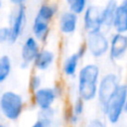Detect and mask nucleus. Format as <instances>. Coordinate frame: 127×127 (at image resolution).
Returning <instances> with one entry per match:
<instances>
[{
    "label": "nucleus",
    "instance_id": "ddd939ff",
    "mask_svg": "<svg viewBox=\"0 0 127 127\" xmlns=\"http://www.w3.org/2000/svg\"><path fill=\"white\" fill-rule=\"evenodd\" d=\"M77 26V14L72 11L65 12L61 16L60 29L64 34H71L75 31Z\"/></svg>",
    "mask_w": 127,
    "mask_h": 127
},
{
    "label": "nucleus",
    "instance_id": "bb28decb",
    "mask_svg": "<svg viewBox=\"0 0 127 127\" xmlns=\"http://www.w3.org/2000/svg\"><path fill=\"white\" fill-rule=\"evenodd\" d=\"M124 112L127 113V98H126V102H125V107H124Z\"/></svg>",
    "mask_w": 127,
    "mask_h": 127
},
{
    "label": "nucleus",
    "instance_id": "20e7f679",
    "mask_svg": "<svg viewBox=\"0 0 127 127\" xmlns=\"http://www.w3.org/2000/svg\"><path fill=\"white\" fill-rule=\"evenodd\" d=\"M119 85H120L119 77L117 76V74L113 72L106 73L100 78L98 82L97 98L101 107H103L107 103V101L118 89Z\"/></svg>",
    "mask_w": 127,
    "mask_h": 127
},
{
    "label": "nucleus",
    "instance_id": "1a4fd4ad",
    "mask_svg": "<svg viewBox=\"0 0 127 127\" xmlns=\"http://www.w3.org/2000/svg\"><path fill=\"white\" fill-rule=\"evenodd\" d=\"M112 28L117 33L127 34V0H121L118 4Z\"/></svg>",
    "mask_w": 127,
    "mask_h": 127
},
{
    "label": "nucleus",
    "instance_id": "9b49d317",
    "mask_svg": "<svg viewBox=\"0 0 127 127\" xmlns=\"http://www.w3.org/2000/svg\"><path fill=\"white\" fill-rule=\"evenodd\" d=\"M38 54H39V46H38L37 39L34 37H29L24 43L21 51L23 64H29L31 62L35 61Z\"/></svg>",
    "mask_w": 127,
    "mask_h": 127
},
{
    "label": "nucleus",
    "instance_id": "7ed1b4c3",
    "mask_svg": "<svg viewBox=\"0 0 127 127\" xmlns=\"http://www.w3.org/2000/svg\"><path fill=\"white\" fill-rule=\"evenodd\" d=\"M23 109V99L20 94L14 91H5L0 97V110L4 117L9 120H16Z\"/></svg>",
    "mask_w": 127,
    "mask_h": 127
},
{
    "label": "nucleus",
    "instance_id": "2eb2a0df",
    "mask_svg": "<svg viewBox=\"0 0 127 127\" xmlns=\"http://www.w3.org/2000/svg\"><path fill=\"white\" fill-rule=\"evenodd\" d=\"M54 59H55V56L51 51L44 50L42 52H39L38 56L36 57V59L34 61L35 65L38 69L45 70L51 66V64L54 62Z\"/></svg>",
    "mask_w": 127,
    "mask_h": 127
},
{
    "label": "nucleus",
    "instance_id": "b1692460",
    "mask_svg": "<svg viewBox=\"0 0 127 127\" xmlns=\"http://www.w3.org/2000/svg\"><path fill=\"white\" fill-rule=\"evenodd\" d=\"M89 125L92 127H102V126H104V123L101 122L99 119H93L92 121H90Z\"/></svg>",
    "mask_w": 127,
    "mask_h": 127
},
{
    "label": "nucleus",
    "instance_id": "dca6fc26",
    "mask_svg": "<svg viewBox=\"0 0 127 127\" xmlns=\"http://www.w3.org/2000/svg\"><path fill=\"white\" fill-rule=\"evenodd\" d=\"M79 60H80V57L78 56L77 53L72 54L71 56H69L65 60V62L64 64V67H63L64 72L66 75H68V76L73 75L75 73V71H76V68H77Z\"/></svg>",
    "mask_w": 127,
    "mask_h": 127
},
{
    "label": "nucleus",
    "instance_id": "423d86ee",
    "mask_svg": "<svg viewBox=\"0 0 127 127\" xmlns=\"http://www.w3.org/2000/svg\"><path fill=\"white\" fill-rule=\"evenodd\" d=\"M83 25L87 33L100 31L103 28L102 18H101V9H99L97 6H94V5L88 6L84 10Z\"/></svg>",
    "mask_w": 127,
    "mask_h": 127
},
{
    "label": "nucleus",
    "instance_id": "a878e982",
    "mask_svg": "<svg viewBox=\"0 0 127 127\" xmlns=\"http://www.w3.org/2000/svg\"><path fill=\"white\" fill-rule=\"evenodd\" d=\"M13 4H16V5H21L25 0H10Z\"/></svg>",
    "mask_w": 127,
    "mask_h": 127
},
{
    "label": "nucleus",
    "instance_id": "aec40b11",
    "mask_svg": "<svg viewBox=\"0 0 127 127\" xmlns=\"http://www.w3.org/2000/svg\"><path fill=\"white\" fill-rule=\"evenodd\" d=\"M68 4L69 11H72L75 14H81L86 9L87 0H66Z\"/></svg>",
    "mask_w": 127,
    "mask_h": 127
},
{
    "label": "nucleus",
    "instance_id": "f03ea898",
    "mask_svg": "<svg viewBox=\"0 0 127 127\" xmlns=\"http://www.w3.org/2000/svg\"><path fill=\"white\" fill-rule=\"evenodd\" d=\"M127 98V84H120L115 93L102 107L107 120L111 124L117 123L124 112L125 102Z\"/></svg>",
    "mask_w": 127,
    "mask_h": 127
},
{
    "label": "nucleus",
    "instance_id": "cd10ccee",
    "mask_svg": "<svg viewBox=\"0 0 127 127\" xmlns=\"http://www.w3.org/2000/svg\"><path fill=\"white\" fill-rule=\"evenodd\" d=\"M1 7H2V1L0 0V9H1Z\"/></svg>",
    "mask_w": 127,
    "mask_h": 127
},
{
    "label": "nucleus",
    "instance_id": "39448f33",
    "mask_svg": "<svg viewBox=\"0 0 127 127\" xmlns=\"http://www.w3.org/2000/svg\"><path fill=\"white\" fill-rule=\"evenodd\" d=\"M110 42L100 31L88 32L86 38V48L93 58H101L109 51Z\"/></svg>",
    "mask_w": 127,
    "mask_h": 127
},
{
    "label": "nucleus",
    "instance_id": "6ab92c4d",
    "mask_svg": "<svg viewBox=\"0 0 127 127\" xmlns=\"http://www.w3.org/2000/svg\"><path fill=\"white\" fill-rule=\"evenodd\" d=\"M56 12H57V8H56L55 6H51V5H42L41 8H40L39 11H38L37 16L40 17V18H42V19L51 21V19L54 17V15H55Z\"/></svg>",
    "mask_w": 127,
    "mask_h": 127
},
{
    "label": "nucleus",
    "instance_id": "0eeeda50",
    "mask_svg": "<svg viewBox=\"0 0 127 127\" xmlns=\"http://www.w3.org/2000/svg\"><path fill=\"white\" fill-rule=\"evenodd\" d=\"M127 53V35L115 33L111 37L109 45V56L113 61L121 60Z\"/></svg>",
    "mask_w": 127,
    "mask_h": 127
},
{
    "label": "nucleus",
    "instance_id": "4be33fe9",
    "mask_svg": "<svg viewBox=\"0 0 127 127\" xmlns=\"http://www.w3.org/2000/svg\"><path fill=\"white\" fill-rule=\"evenodd\" d=\"M11 39V30L10 28H0V44L10 41Z\"/></svg>",
    "mask_w": 127,
    "mask_h": 127
},
{
    "label": "nucleus",
    "instance_id": "4468645a",
    "mask_svg": "<svg viewBox=\"0 0 127 127\" xmlns=\"http://www.w3.org/2000/svg\"><path fill=\"white\" fill-rule=\"evenodd\" d=\"M50 21L42 19L38 16H36L34 20L33 25V32L35 35V38L39 41H45L48 34H49V24Z\"/></svg>",
    "mask_w": 127,
    "mask_h": 127
},
{
    "label": "nucleus",
    "instance_id": "6e6552de",
    "mask_svg": "<svg viewBox=\"0 0 127 127\" xmlns=\"http://www.w3.org/2000/svg\"><path fill=\"white\" fill-rule=\"evenodd\" d=\"M57 97V91L54 88L44 87L35 90V102L41 109L51 108Z\"/></svg>",
    "mask_w": 127,
    "mask_h": 127
},
{
    "label": "nucleus",
    "instance_id": "f3484780",
    "mask_svg": "<svg viewBox=\"0 0 127 127\" xmlns=\"http://www.w3.org/2000/svg\"><path fill=\"white\" fill-rule=\"evenodd\" d=\"M54 116V112L51 108L48 109H42L39 118L37 119V121L34 123V127H44V126H48L51 124L52 119Z\"/></svg>",
    "mask_w": 127,
    "mask_h": 127
},
{
    "label": "nucleus",
    "instance_id": "9d476101",
    "mask_svg": "<svg viewBox=\"0 0 127 127\" xmlns=\"http://www.w3.org/2000/svg\"><path fill=\"white\" fill-rule=\"evenodd\" d=\"M25 23H26V11H25V8L22 5H20V7L18 8V10L16 11V13L13 17L12 26L10 28V30H11L10 42L14 43L18 40V38L22 34Z\"/></svg>",
    "mask_w": 127,
    "mask_h": 127
},
{
    "label": "nucleus",
    "instance_id": "393cba45",
    "mask_svg": "<svg viewBox=\"0 0 127 127\" xmlns=\"http://www.w3.org/2000/svg\"><path fill=\"white\" fill-rule=\"evenodd\" d=\"M85 50H87V48H84V47H81V48L78 50L77 54H78V56H79L80 58L83 57V55H84V53H85Z\"/></svg>",
    "mask_w": 127,
    "mask_h": 127
},
{
    "label": "nucleus",
    "instance_id": "f257e3e1",
    "mask_svg": "<svg viewBox=\"0 0 127 127\" xmlns=\"http://www.w3.org/2000/svg\"><path fill=\"white\" fill-rule=\"evenodd\" d=\"M100 68L95 64L83 65L78 73V95L84 101H90L97 96Z\"/></svg>",
    "mask_w": 127,
    "mask_h": 127
},
{
    "label": "nucleus",
    "instance_id": "412c9836",
    "mask_svg": "<svg viewBox=\"0 0 127 127\" xmlns=\"http://www.w3.org/2000/svg\"><path fill=\"white\" fill-rule=\"evenodd\" d=\"M83 109H84V100L81 97H78L74 101V103H73V106H72V114H74L76 116H79V115L82 114Z\"/></svg>",
    "mask_w": 127,
    "mask_h": 127
},
{
    "label": "nucleus",
    "instance_id": "a211bd4d",
    "mask_svg": "<svg viewBox=\"0 0 127 127\" xmlns=\"http://www.w3.org/2000/svg\"><path fill=\"white\" fill-rule=\"evenodd\" d=\"M11 71V61L9 57H0V83L5 81Z\"/></svg>",
    "mask_w": 127,
    "mask_h": 127
},
{
    "label": "nucleus",
    "instance_id": "f8f14e48",
    "mask_svg": "<svg viewBox=\"0 0 127 127\" xmlns=\"http://www.w3.org/2000/svg\"><path fill=\"white\" fill-rule=\"evenodd\" d=\"M118 3L116 0H108L101 10V18H102V26L103 28L110 29L112 28L116 9H117Z\"/></svg>",
    "mask_w": 127,
    "mask_h": 127
},
{
    "label": "nucleus",
    "instance_id": "5701e85b",
    "mask_svg": "<svg viewBox=\"0 0 127 127\" xmlns=\"http://www.w3.org/2000/svg\"><path fill=\"white\" fill-rule=\"evenodd\" d=\"M41 77L38 75H34L33 77H31V81H30V87L32 90H37L41 87Z\"/></svg>",
    "mask_w": 127,
    "mask_h": 127
}]
</instances>
